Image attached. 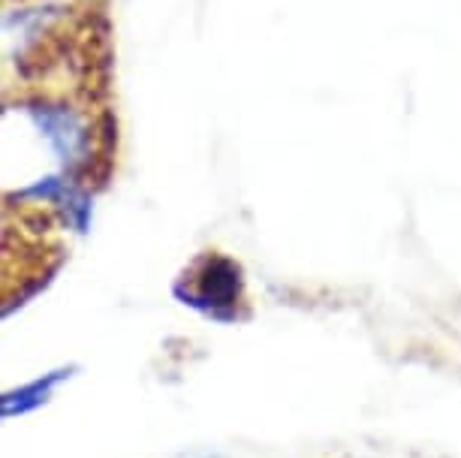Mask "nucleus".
Here are the masks:
<instances>
[{
    "instance_id": "nucleus-1",
    "label": "nucleus",
    "mask_w": 461,
    "mask_h": 458,
    "mask_svg": "<svg viewBox=\"0 0 461 458\" xmlns=\"http://www.w3.org/2000/svg\"><path fill=\"white\" fill-rule=\"evenodd\" d=\"M13 4H19V6H33V4H51V0H4L6 10H10Z\"/></svg>"
}]
</instances>
